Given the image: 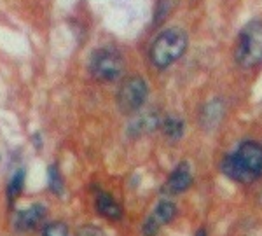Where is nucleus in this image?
Here are the masks:
<instances>
[{"label":"nucleus","instance_id":"f8f14e48","mask_svg":"<svg viewBox=\"0 0 262 236\" xmlns=\"http://www.w3.org/2000/svg\"><path fill=\"white\" fill-rule=\"evenodd\" d=\"M161 128H163V133H164V137H166V138H170V140H179L182 135H184L185 124H184V121H182L180 117L170 116V117H166V119L163 121Z\"/></svg>","mask_w":262,"mask_h":236},{"label":"nucleus","instance_id":"4468645a","mask_svg":"<svg viewBox=\"0 0 262 236\" xmlns=\"http://www.w3.org/2000/svg\"><path fill=\"white\" fill-rule=\"evenodd\" d=\"M49 187L51 191L54 192V195L61 196L63 195V177L60 174V170H58V166H49Z\"/></svg>","mask_w":262,"mask_h":236},{"label":"nucleus","instance_id":"9b49d317","mask_svg":"<svg viewBox=\"0 0 262 236\" xmlns=\"http://www.w3.org/2000/svg\"><path fill=\"white\" fill-rule=\"evenodd\" d=\"M224 114V105L221 100H213V102H210L208 105L205 107V111L201 114V119H203V124L208 126V128H212L221 121Z\"/></svg>","mask_w":262,"mask_h":236},{"label":"nucleus","instance_id":"6e6552de","mask_svg":"<svg viewBox=\"0 0 262 236\" xmlns=\"http://www.w3.org/2000/svg\"><path fill=\"white\" fill-rule=\"evenodd\" d=\"M191 184H192L191 168H189L187 163H180L166 179L163 192H166V195H180V192L187 191L191 187Z\"/></svg>","mask_w":262,"mask_h":236},{"label":"nucleus","instance_id":"423d86ee","mask_svg":"<svg viewBox=\"0 0 262 236\" xmlns=\"http://www.w3.org/2000/svg\"><path fill=\"white\" fill-rule=\"evenodd\" d=\"M175 213H177V206L170 200L159 201L158 206L154 208V212L150 213L149 219L145 221V224H143L142 229L143 236H156L161 231L163 226H166L168 222L173 221Z\"/></svg>","mask_w":262,"mask_h":236},{"label":"nucleus","instance_id":"dca6fc26","mask_svg":"<svg viewBox=\"0 0 262 236\" xmlns=\"http://www.w3.org/2000/svg\"><path fill=\"white\" fill-rule=\"evenodd\" d=\"M77 236H107L100 227L95 226H82L81 229L77 231Z\"/></svg>","mask_w":262,"mask_h":236},{"label":"nucleus","instance_id":"ddd939ff","mask_svg":"<svg viewBox=\"0 0 262 236\" xmlns=\"http://www.w3.org/2000/svg\"><path fill=\"white\" fill-rule=\"evenodd\" d=\"M23 187H25V170H18L11 177V182L7 185V200H9L11 206L19 198L21 192H23Z\"/></svg>","mask_w":262,"mask_h":236},{"label":"nucleus","instance_id":"1a4fd4ad","mask_svg":"<svg viewBox=\"0 0 262 236\" xmlns=\"http://www.w3.org/2000/svg\"><path fill=\"white\" fill-rule=\"evenodd\" d=\"M95 208L101 217L108 219V221H119L122 217V210L108 192H98L95 200Z\"/></svg>","mask_w":262,"mask_h":236},{"label":"nucleus","instance_id":"9d476101","mask_svg":"<svg viewBox=\"0 0 262 236\" xmlns=\"http://www.w3.org/2000/svg\"><path fill=\"white\" fill-rule=\"evenodd\" d=\"M159 126V119L156 114H143V116L138 117L137 121H133V123L129 124V135H143V133H149L152 132L154 128H158Z\"/></svg>","mask_w":262,"mask_h":236},{"label":"nucleus","instance_id":"20e7f679","mask_svg":"<svg viewBox=\"0 0 262 236\" xmlns=\"http://www.w3.org/2000/svg\"><path fill=\"white\" fill-rule=\"evenodd\" d=\"M90 70L93 77L103 82H114L122 75L124 63H122L121 54L114 49L103 48L93 53L90 61Z\"/></svg>","mask_w":262,"mask_h":236},{"label":"nucleus","instance_id":"2eb2a0df","mask_svg":"<svg viewBox=\"0 0 262 236\" xmlns=\"http://www.w3.org/2000/svg\"><path fill=\"white\" fill-rule=\"evenodd\" d=\"M42 236H69V227L63 222H51L44 226Z\"/></svg>","mask_w":262,"mask_h":236},{"label":"nucleus","instance_id":"f257e3e1","mask_svg":"<svg viewBox=\"0 0 262 236\" xmlns=\"http://www.w3.org/2000/svg\"><path fill=\"white\" fill-rule=\"evenodd\" d=\"M222 174L242 184H250L262 175V145L247 140L222 159Z\"/></svg>","mask_w":262,"mask_h":236},{"label":"nucleus","instance_id":"39448f33","mask_svg":"<svg viewBox=\"0 0 262 236\" xmlns=\"http://www.w3.org/2000/svg\"><path fill=\"white\" fill-rule=\"evenodd\" d=\"M147 95H149L147 82L138 75H133L121 84L119 91H117V105L122 114H133L142 109Z\"/></svg>","mask_w":262,"mask_h":236},{"label":"nucleus","instance_id":"0eeeda50","mask_svg":"<svg viewBox=\"0 0 262 236\" xmlns=\"http://www.w3.org/2000/svg\"><path fill=\"white\" fill-rule=\"evenodd\" d=\"M46 219V206L40 205V203H35L28 208H23V210H18L14 213V226L16 229L23 231H33L37 229Z\"/></svg>","mask_w":262,"mask_h":236},{"label":"nucleus","instance_id":"f3484780","mask_svg":"<svg viewBox=\"0 0 262 236\" xmlns=\"http://www.w3.org/2000/svg\"><path fill=\"white\" fill-rule=\"evenodd\" d=\"M194 236H208V234H206V229H205V227H200V229L196 231V234H194Z\"/></svg>","mask_w":262,"mask_h":236},{"label":"nucleus","instance_id":"f03ea898","mask_svg":"<svg viewBox=\"0 0 262 236\" xmlns=\"http://www.w3.org/2000/svg\"><path fill=\"white\" fill-rule=\"evenodd\" d=\"M187 49V35L180 28H168L156 37L150 46V61L158 69L173 65Z\"/></svg>","mask_w":262,"mask_h":236},{"label":"nucleus","instance_id":"7ed1b4c3","mask_svg":"<svg viewBox=\"0 0 262 236\" xmlns=\"http://www.w3.org/2000/svg\"><path fill=\"white\" fill-rule=\"evenodd\" d=\"M234 58L245 69L262 63V21H250L242 28L236 40Z\"/></svg>","mask_w":262,"mask_h":236}]
</instances>
